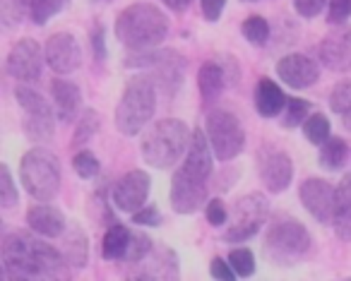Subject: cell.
<instances>
[{"label":"cell","instance_id":"obj_1","mask_svg":"<svg viewBox=\"0 0 351 281\" xmlns=\"http://www.w3.org/2000/svg\"><path fill=\"white\" fill-rule=\"evenodd\" d=\"M8 281H70V262L36 233L12 231L3 241Z\"/></svg>","mask_w":351,"mask_h":281},{"label":"cell","instance_id":"obj_2","mask_svg":"<svg viewBox=\"0 0 351 281\" xmlns=\"http://www.w3.org/2000/svg\"><path fill=\"white\" fill-rule=\"evenodd\" d=\"M166 34L169 17L152 3H132L116 20V39L135 53L154 51L166 39Z\"/></svg>","mask_w":351,"mask_h":281},{"label":"cell","instance_id":"obj_3","mask_svg":"<svg viewBox=\"0 0 351 281\" xmlns=\"http://www.w3.org/2000/svg\"><path fill=\"white\" fill-rule=\"evenodd\" d=\"M193 132L178 118H164L156 121L149 130L142 135L140 151L142 159L154 169H171L178 164L183 154H188L191 149Z\"/></svg>","mask_w":351,"mask_h":281},{"label":"cell","instance_id":"obj_4","mask_svg":"<svg viewBox=\"0 0 351 281\" xmlns=\"http://www.w3.org/2000/svg\"><path fill=\"white\" fill-rule=\"evenodd\" d=\"M156 111V82L149 75H135L128 80L123 97L116 106V127L121 135L135 137Z\"/></svg>","mask_w":351,"mask_h":281},{"label":"cell","instance_id":"obj_5","mask_svg":"<svg viewBox=\"0 0 351 281\" xmlns=\"http://www.w3.org/2000/svg\"><path fill=\"white\" fill-rule=\"evenodd\" d=\"M263 250L267 260H272L274 265H298L311 250V233L298 219L277 217L269 223Z\"/></svg>","mask_w":351,"mask_h":281},{"label":"cell","instance_id":"obj_6","mask_svg":"<svg viewBox=\"0 0 351 281\" xmlns=\"http://www.w3.org/2000/svg\"><path fill=\"white\" fill-rule=\"evenodd\" d=\"M20 178L25 190L39 204H49L60 190V161L53 151L34 147L22 156Z\"/></svg>","mask_w":351,"mask_h":281},{"label":"cell","instance_id":"obj_7","mask_svg":"<svg viewBox=\"0 0 351 281\" xmlns=\"http://www.w3.org/2000/svg\"><path fill=\"white\" fill-rule=\"evenodd\" d=\"M15 99L22 108V125H25V135L29 137V142H34L39 147L49 145L56 132V108H51L49 101L36 89L27 87V84H17Z\"/></svg>","mask_w":351,"mask_h":281},{"label":"cell","instance_id":"obj_8","mask_svg":"<svg viewBox=\"0 0 351 281\" xmlns=\"http://www.w3.org/2000/svg\"><path fill=\"white\" fill-rule=\"evenodd\" d=\"M205 132L212 145V151L219 161H231L243 151L245 132L236 113L226 108H215L205 118Z\"/></svg>","mask_w":351,"mask_h":281},{"label":"cell","instance_id":"obj_9","mask_svg":"<svg viewBox=\"0 0 351 281\" xmlns=\"http://www.w3.org/2000/svg\"><path fill=\"white\" fill-rule=\"evenodd\" d=\"M267 214H269V204L263 193L243 195L241 199H236L234 219H231V226L226 228L224 238L229 243L248 241V238H253L263 228V223L267 221Z\"/></svg>","mask_w":351,"mask_h":281},{"label":"cell","instance_id":"obj_10","mask_svg":"<svg viewBox=\"0 0 351 281\" xmlns=\"http://www.w3.org/2000/svg\"><path fill=\"white\" fill-rule=\"evenodd\" d=\"M128 65L135 68H152L154 70V82L156 87L166 89V94H176L183 82V70H186V60L176 51H142L135 53L132 58L125 60Z\"/></svg>","mask_w":351,"mask_h":281},{"label":"cell","instance_id":"obj_11","mask_svg":"<svg viewBox=\"0 0 351 281\" xmlns=\"http://www.w3.org/2000/svg\"><path fill=\"white\" fill-rule=\"evenodd\" d=\"M125 281H181L178 255L169 245H156L145 260L130 265Z\"/></svg>","mask_w":351,"mask_h":281},{"label":"cell","instance_id":"obj_12","mask_svg":"<svg viewBox=\"0 0 351 281\" xmlns=\"http://www.w3.org/2000/svg\"><path fill=\"white\" fill-rule=\"evenodd\" d=\"M44 60L46 53L34 39H22L12 46V51L8 53L5 68L8 75L15 77L17 82L29 84L41 80V73H44Z\"/></svg>","mask_w":351,"mask_h":281},{"label":"cell","instance_id":"obj_13","mask_svg":"<svg viewBox=\"0 0 351 281\" xmlns=\"http://www.w3.org/2000/svg\"><path fill=\"white\" fill-rule=\"evenodd\" d=\"M207 180L191 175L186 169L173 171L171 178V207L178 214H195L197 209L207 207Z\"/></svg>","mask_w":351,"mask_h":281},{"label":"cell","instance_id":"obj_14","mask_svg":"<svg viewBox=\"0 0 351 281\" xmlns=\"http://www.w3.org/2000/svg\"><path fill=\"white\" fill-rule=\"evenodd\" d=\"M149 185H152L149 175L140 169L128 171L125 175H121L111 190V199L116 204V209L128 214L140 212L147 202V195H149Z\"/></svg>","mask_w":351,"mask_h":281},{"label":"cell","instance_id":"obj_15","mask_svg":"<svg viewBox=\"0 0 351 281\" xmlns=\"http://www.w3.org/2000/svg\"><path fill=\"white\" fill-rule=\"evenodd\" d=\"M44 53L46 63L56 75H70L82 65V49H80L77 39L68 32H58V34L49 36Z\"/></svg>","mask_w":351,"mask_h":281},{"label":"cell","instance_id":"obj_16","mask_svg":"<svg viewBox=\"0 0 351 281\" xmlns=\"http://www.w3.org/2000/svg\"><path fill=\"white\" fill-rule=\"evenodd\" d=\"M301 204L308 209L315 221L332 223L335 221V188L322 178H306L298 190Z\"/></svg>","mask_w":351,"mask_h":281},{"label":"cell","instance_id":"obj_17","mask_svg":"<svg viewBox=\"0 0 351 281\" xmlns=\"http://www.w3.org/2000/svg\"><path fill=\"white\" fill-rule=\"evenodd\" d=\"M277 75L291 89H306L320 80V68L313 58L303 53H289L277 63Z\"/></svg>","mask_w":351,"mask_h":281},{"label":"cell","instance_id":"obj_18","mask_svg":"<svg viewBox=\"0 0 351 281\" xmlns=\"http://www.w3.org/2000/svg\"><path fill=\"white\" fill-rule=\"evenodd\" d=\"M320 60L332 73L351 70V27H339L320 41Z\"/></svg>","mask_w":351,"mask_h":281},{"label":"cell","instance_id":"obj_19","mask_svg":"<svg viewBox=\"0 0 351 281\" xmlns=\"http://www.w3.org/2000/svg\"><path fill=\"white\" fill-rule=\"evenodd\" d=\"M260 180L269 193H284L293 180V164L284 151H269L260 159Z\"/></svg>","mask_w":351,"mask_h":281},{"label":"cell","instance_id":"obj_20","mask_svg":"<svg viewBox=\"0 0 351 281\" xmlns=\"http://www.w3.org/2000/svg\"><path fill=\"white\" fill-rule=\"evenodd\" d=\"M51 97H53V108L60 123L80 121L77 113L82 111V92L75 82L63 77H56L51 82Z\"/></svg>","mask_w":351,"mask_h":281},{"label":"cell","instance_id":"obj_21","mask_svg":"<svg viewBox=\"0 0 351 281\" xmlns=\"http://www.w3.org/2000/svg\"><path fill=\"white\" fill-rule=\"evenodd\" d=\"M27 223H29L32 233L44 238H63V233L68 231V219L53 204H34L27 212Z\"/></svg>","mask_w":351,"mask_h":281},{"label":"cell","instance_id":"obj_22","mask_svg":"<svg viewBox=\"0 0 351 281\" xmlns=\"http://www.w3.org/2000/svg\"><path fill=\"white\" fill-rule=\"evenodd\" d=\"M212 145L207 140L205 130H193V140H191V149L186 154V161H183L181 169H186L191 175L200 180H210L212 175Z\"/></svg>","mask_w":351,"mask_h":281},{"label":"cell","instance_id":"obj_23","mask_svg":"<svg viewBox=\"0 0 351 281\" xmlns=\"http://www.w3.org/2000/svg\"><path fill=\"white\" fill-rule=\"evenodd\" d=\"M335 233L337 238L351 241V173H346L335 188Z\"/></svg>","mask_w":351,"mask_h":281},{"label":"cell","instance_id":"obj_24","mask_svg":"<svg viewBox=\"0 0 351 281\" xmlns=\"http://www.w3.org/2000/svg\"><path fill=\"white\" fill-rule=\"evenodd\" d=\"M289 99L284 97V92L279 89V84H274L272 80L263 77L258 82V89H255V108L263 118H274L279 113H284Z\"/></svg>","mask_w":351,"mask_h":281},{"label":"cell","instance_id":"obj_25","mask_svg":"<svg viewBox=\"0 0 351 281\" xmlns=\"http://www.w3.org/2000/svg\"><path fill=\"white\" fill-rule=\"evenodd\" d=\"M63 255L70 262V267H80L82 269L87 265V233H84V228L80 223H68V231L63 233Z\"/></svg>","mask_w":351,"mask_h":281},{"label":"cell","instance_id":"obj_26","mask_svg":"<svg viewBox=\"0 0 351 281\" xmlns=\"http://www.w3.org/2000/svg\"><path fill=\"white\" fill-rule=\"evenodd\" d=\"M226 84V75H224V68H221L217 60H207L202 63V68L197 70V87H200V97L202 101H215L217 97L221 94Z\"/></svg>","mask_w":351,"mask_h":281},{"label":"cell","instance_id":"obj_27","mask_svg":"<svg viewBox=\"0 0 351 281\" xmlns=\"http://www.w3.org/2000/svg\"><path fill=\"white\" fill-rule=\"evenodd\" d=\"M130 238L132 231H128V226H123L121 221L111 223L104 233V243H101V255L106 260H125L128 247H130Z\"/></svg>","mask_w":351,"mask_h":281},{"label":"cell","instance_id":"obj_28","mask_svg":"<svg viewBox=\"0 0 351 281\" xmlns=\"http://www.w3.org/2000/svg\"><path fill=\"white\" fill-rule=\"evenodd\" d=\"M346 156H349V147L341 137H330L325 145L320 147V154H317V161H320L322 169L327 171H339L344 166Z\"/></svg>","mask_w":351,"mask_h":281},{"label":"cell","instance_id":"obj_29","mask_svg":"<svg viewBox=\"0 0 351 281\" xmlns=\"http://www.w3.org/2000/svg\"><path fill=\"white\" fill-rule=\"evenodd\" d=\"M32 3L34 0H0V25L3 29H15L22 25L27 15H32Z\"/></svg>","mask_w":351,"mask_h":281},{"label":"cell","instance_id":"obj_30","mask_svg":"<svg viewBox=\"0 0 351 281\" xmlns=\"http://www.w3.org/2000/svg\"><path fill=\"white\" fill-rule=\"evenodd\" d=\"M311 101H306V99H289L287 108H284L282 113V127L284 130H293V127L298 125H306V121L311 116Z\"/></svg>","mask_w":351,"mask_h":281},{"label":"cell","instance_id":"obj_31","mask_svg":"<svg viewBox=\"0 0 351 281\" xmlns=\"http://www.w3.org/2000/svg\"><path fill=\"white\" fill-rule=\"evenodd\" d=\"M330 121H327V116H322V113H313L311 118L306 121V125H303V135H306L308 142H313V145L322 147L327 140H330Z\"/></svg>","mask_w":351,"mask_h":281},{"label":"cell","instance_id":"obj_32","mask_svg":"<svg viewBox=\"0 0 351 281\" xmlns=\"http://www.w3.org/2000/svg\"><path fill=\"white\" fill-rule=\"evenodd\" d=\"M99 130V116L92 111V108H84L82 116L77 121V127H75L73 135V147H84Z\"/></svg>","mask_w":351,"mask_h":281},{"label":"cell","instance_id":"obj_33","mask_svg":"<svg viewBox=\"0 0 351 281\" xmlns=\"http://www.w3.org/2000/svg\"><path fill=\"white\" fill-rule=\"evenodd\" d=\"M70 0H34L32 3V22L34 25H46L53 15H60V12L68 8Z\"/></svg>","mask_w":351,"mask_h":281},{"label":"cell","instance_id":"obj_34","mask_svg":"<svg viewBox=\"0 0 351 281\" xmlns=\"http://www.w3.org/2000/svg\"><path fill=\"white\" fill-rule=\"evenodd\" d=\"M241 32H243L245 39L255 46L267 44V39H269V25H267V20L260 17V15H253V17H248V20H243Z\"/></svg>","mask_w":351,"mask_h":281},{"label":"cell","instance_id":"obj_35","mask_svg":"<svg viewBox=\"0 0 351 281\" xmlns=\"http://www.w3.org/2000/svg\"><path fill=\"white\" fill-rule=\"evenodd\" d=\"M17 199H20V193L15 188L10 169H8V164H0V204H3V209H12Z\"/></svg>","mask_w":351,"mask_h":281},{"label":"cell","instance_id":"obj_36","mask_svg":"<svg viewBox=\"0 0 351 281\" xmlns=\"http://www.w3.org/2000/svg\"><path fill=\"white\" fill-rule=\"evenodd\" d=\"M73 169H75V173H77L80 178L89 180V178H94V175L99 173V169H101V164H99V159L92 154V151L80 149L77 154L73 156Z\"/></svg>","mask_w":351,"mask_h":281},{"label":"cell","instance_id":"obj_37","mask_svg":"<svg viewBox=\"0 0 351 281\" xmlns=\"http://www.w3.org/2000/svg\"><path fill=\"white\" fill-rule=\"evenodd\" d=\"M229 262H231V267H234L236 274L243 276V279H248V276L255 274V257L248 247H236V250H231Z\"/></svg>","mask_w":351,"mask_h":281},{"label":"cell","instance_id":"obj_38","mask_svg":"<svg viewBox=\"0 0 351 281\" xmlns=\"http://www.w3.org/2000/svg\"><path fill=\"white\" fill-rule=\"evenodd\" d=\"M154 243L147 233H140V231H132V238H130V247H128V255H125V262L135 265V262L145 260L147 255L152 252Z\"/></svg>","mask_w":351,"mask_h":281},{"label":"cell","instance_id":"obj_39","mask_svg":"<svg viewBox=\"0 0 351 281\" xmlns=\"http://www.w3.org/2000/svg\"><path fill=\"white\" fill-rule=\"evenodd\" d=\"M330 108L339 116H344L346 111H351V80L335 84L330 94Z\"/></svg>","mask_w":351,"mask_h":281},{"label":"cell","instance_id":"obj_40","mask_svg":"<svg viewBox=\"0 0 351 281\" xmlns=\"http://www.w3.org/2000/svg\"><path fill=\"white\" fill-rule=\"evenodd\" d=\"M351 17V0H330L327 5V20L330 25H346V20Z\"/></svg>","mask_w":351,"mask_h":281},{"label":"cell","instance_id":"obj_41","mask_svg":"<svg viewBox=\"0 0 351 281\" xmlns=\"http://www.w3.org/2000/svg\"><path fill=\"white\" fill-rule=\"evenodd\" d=\"M205 217L207 221L212 223V226H221V223H226V219H229V209H226V204L221 202L219 197L210 199L205 207Z\"/></svg>","mask_w":351,"mask_h":281},{"label":"cell","instance_id":"obj_42","mask_svg":"<svg viewBox=\"0 0 351 281\" xmlns=\"http://www.w3.org/2000/svg\"><path fill=\"white\" fill-rule=\"evenodd\" d=\"M210 274H212V279H217V281H236V271H234V267H231V262H226V260H221V257H215V260L210 262Z\"/></svg>","mask_w":351,"mask_h":281},{"label":"cell","instance_id":"obj_43","mask_svg":"<svg viewBox=\"0 0 351 281\" xmlns=\"http://www.w3.org/2000/svg\"><path fill=\"white\" fill-rule=\"evenodd\" d=\"M132 223H142V226H159L161 212L154 207V204H145L140 212L132 214Z\"/></svg>","mask_w":351,"mask_h":281},{"label":"cell","instance_id":"obj_44","mask_svg":"<svg viewBox=\"0 0 351 281\" xmlns=\"http://www.w3.org/2000/svg\"><path fill=\"white\" fill-rule=\"evenodd\" d=\"M327 0H293V8H296V12L301 17H317L322 10H325Z\"/></svg>","mask_w":351,"mask_h":281},{"label":"cell","instance_id":"obj_45","mask_svg":"<svg viewBox=\"0 0 351 281\" xmlns=\"http://www.w3.org/2000/svg\"><path fill=\"white\" fill-rule=\"evenodd\" d=\"M202 12H205V20L207 22H217L221 17L226 8V0H200Z\"/></svg>","mask_w":351,"mask_h":281},{"label":"cell","instance_id":"obj_46","mask_svg":"<svg viewBox=\"0 0 351 281\" xmlns=\"http://www.w3.org/2000/svg\"><path fill=\"white\" fill-rule=\"evenodd\" d=\"M92 46H94V56H99V58H104V56H106V46H104V29H101V25H99L97 29L92 32Z\"/></svg>","mask_w":351,"mask_h":281},{"label":"cell","instance_id":"obj_47","mask_svg":"<svg viewBox=\"0 0 351 281\" xmlns=\"http://www.w3.org/2000/svg\"><path fill=\"white\" fill-rule=\"evenodd\" d=\"M161 3H164V5L169 8V10H173V12H183L188 5H191L193 0H161Z\"/></svg>","mask_w":351,"mask_h":281},{"label":"cell","instance_id":"obj_48","mask_svg":"<svg viewBox=\"0 0 351 281\" xmlns=\"http://www.w3.org/2000/svg\"><path fill=\"white\" fill-rule=\"evenodd\" d=\"M341 123H344V127L351 132V111H346L344 116H341Z\"/></svg>","mask_w":351,"mask_h":281},{"label":"cell","instance_id":"obj_49","mask_svg":"<svg viewBox=\"0 0 351 281\" xmlns=\"http://www.w3.org/2000/svg\"><path fill=\"white\" fill-rule=\"evenodd\" d=\"M344 281H351V276H349V279H344Z\"/></svg>","mask_w":351,"mask_h":281},{"label":"cell","instance_id":"obj_50","mask_svg":"<svg viewBox=\"0 0 351 281\" xmlns=\"http://www.w3.org/2000/svg\"><path fill=\"white\" fill-rule=\"evenodd\" d=\"M250 3H255V0H250Z\"/></svg>","mask_w":351,"mask_h":281}]
</instances>
